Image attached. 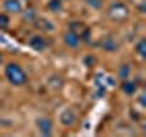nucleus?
I'll list each match as a JSON object with an SVG mask.
<instances>
[{"mask_svg":"<svg viewBox=\"0 0 146 137\" xmlns=\"http://www.w3.org/2000/svg\"><path fill=\"white\" fill-rule=\"evenodd\" d=\"M106 15L110 20L113 22H124L128 17H130V9L124 2H121V0H115V2H111L106 9Z\"/></svg>","mask_w":146,"mask_h":137,"instance_id":"1","label":"nucleus"},{"mask_svg":"<svg viewBox=\"0 0 146 137\" xmlns=\"http://www.w3.org/2000/svg\"><path fill=\"white\" fill-rule=\"evenodd\" d=\"M46 7H48L51 13H60L62 7H64V2H62V0H48Z\"/></svg>","mask_w":146,"mask_h":137,"instance_id":"12","label":"nucleus"},{"mask_svg":"<svg viewBox=\"0 0 146 137\" xmlns=\"http://www.w3.org/2000/svg\"><path fill=\"white\" fill-rule=\"evenodd\" d=\"M130 75H131V68L128 66V64H122L121 70L117 71V77L122 80V79H130Z\"/></svg>","mask_w":146,"mask_h":137,"instance_id":"14","label":"nucleus"},{"mask_svg":"<svg viewBox=\"0 0 146 137\" xmlns=\"http://www.w3.org/2000/svg\"><path fill=\"white\" fill-rule=\"evenodd\" d=\"M2 7H4V13H20L22 0H4Z\"/></svg>","mask_w":146,"mask_h":137,"instance_id":"7","label":"nucleus"},{"mask_svg":"<svg viewBox=\"0 0 146 137\" xmlns=\"http://www.w3.org/2000/svg\"><path fill=\"white\" fill-rule=\"evenodd\" d=\"M139 13H144V4H139Z\"/></svg>","mask_w":146,"mask_h":137,"instance_id":"19","label":"nucleus"},{"mask_svg":"<svg viewBox=\"0 0 146 137\" xmlns=\"http://www.w3.org/2000/svg\"><path fill=\"white\" fill-rule=\"evenodd\" d=\"M135 51H137V55H139L141 59H144V55H146V40L144 39H141L139 42L135 44Z\"/></svg>","mask_w":146,"mask_h":137,"instance_id":"15","label":"nucleus"},{"mask_svg":"<svg viewBox=\"0 0 146 137\" xmlns=\"http://www.w3.org/2000/svg\"><path fill=\"white\" fill-rule=\"evenodd\" d=\"M86 4H88L90 7H93V9H100L102 7V0H84Z\"/></svg>","mask_w":146,"mask_h":137,"instance_id":"17","label":"nucleus"},{"mask_svg":"<svg viewBox=\"0 0 146 137\" xmlns=\"http://www.w3.org/2000/svg\"><path fill=\"white\" fill-rule=\"evenodd\" d=\"M104 93H106V88L102 86V88H99V90H97V93H95V97H97V99H100V97H102Z\"/></svg>","mask_w":146,"mask_h":137,"instance_id":"18","label":"nucleus"},{"mask_svg":"<svg viewBox=\"0 0 146 137\" xmlns=\"http://www.w3.org/2000/svg\"><path fill=\"white\" fill-rule=\"evenodd\" d=\"M100 48H102L104 51H108V53H113V51L119 49V42H117L115 37L108 35V37H104V39L100 40Z\"/></svg>","mask_w":146,"mask_h":137,"instance_id":"6","label":"nucleus"},{"mask_svg":"<svg viewBox=\"0 0 146 137\" xmlns=\"http://www.w3.org/2000/svg\"><path fill=\"white\" fill-rule=\"evenodd\" d=\"M4 62V57H2V53H0V64H2Z\"/></svg>","mask_w":146,"mask_h":137,"instance_id":"20","label":"nucleus"},{"mask_svg":"<svg viewBox=\"0 0 146 137\" xmlns=\"http://www.w3.org/2000/svg\"><path fill=\"white\" fill-rule=\"evenodd\" d=\"M6 77H7V80L15 86H24L27 82L26 71L22 70L20 64H15V62H9L6 66Z\"/></svg>","mask_w":146,"mask_h":137,"instance_id":"2","label":"nucleus"},{"mask_svg":"<svg viewBox=\"0 0 146 137\" xmlns=\"http://www.w3.org/2000/svg\"><path fill=\"white\" fill-rule=\"evenodd\" d=\"M22 20L24 22H29V24H33V22L36 20V9L33 7V6H29V7H22Z\"/></svg>","mask_w":146,"mask_h":137,"instance_id":"11","label":"nucleus"},{"mask_svg":"<svg viewBox=\"0 0 146 137\" xmlns=\"http://www.w3.org/2000/svg\"><path fill=\"white\" fill-rule=\"evenodd\" d=\"M58 121H60V124L62 126H66V128H70V126H73L77 122V113L73 112V110H64V112L60 113V117H58Z\"/></svg>","mask_w":146,"mask_h":137,"instance_id":"5","label":"nucleus"},{"mask_svg":"<svg viewBox=\"0 0 146 137\" xmlns=\"http://www.w3.org/2000/svg\"><path fill=\"white\" fill-rule=\"evenodd\" d=\"M86 26L84 22H80V20H75V22H70V26H68V31H73V33H77V35H80L82 31L86 29Z\"/></svg>","mask_w":146,"mask_h":137,"instance_id":"13","label":"nucleus"},{"mask_svg":"<svg viewBox=\"0 0 146 137\" xmlns=\"http://www.w3.org/2000/svg\"><path fill=\"white\" fill-rule=\"evenodd\" d=\"M36 128L40 135H51L53 134V121L49 117H38L36 119Z\"/></svg>","mask_w":146,"mask_h":137,"instance_id":"3","label":"nucleus"},{"mask_svg":"<svg viewBox=\"0 0 146 137\" xmlns=\"http://www.w3.org/2000/svg\"><path fill=\"white\" fill-rule=\"evenodd\" d=\"M27 44H29V48L36 49V51H44V49L49 46V42L46 40L44 35H33V37L29 39V42H27Z\"/></svg>","mask_w":146,"mask_h":137,"instance_id":"4","label":"nucleus"},{"mask_svg":"<svg viewBox=\"0 0 146 137\" xmlns=\"http://www.w3.org/2000/svg\"><path fill=\"white\" fill-rule=\"evenodd\" d=\"M62 2H68V0H62Z\"/></svg>","mask_w":146,"mask_h":137,"instance_id":"21","label":"nucleus"},{"mask_svg":"<svg viewBox=\"0 0 146 137\" xmlns=\"http://www.w3.org/2000/svg\"><path fill=\"white\" fill-rule=\"evenodd\" d=\"M64 44H66L68 48H71V49H77L82 42H80V39H79L77 33H73V31H66V35H64Z\"/></svg>","mask_w":146,"mask_h":137,"instance_id":"8","label":"nucleus"},{"mask_svg":"<svg viewBox=\"0 0 146 137\" xmlns=\"http://www.w3.org/2000/svg\"><path fill=\"white\" fill-rule=\"evenodd\" d=\"M33 24L38 27L40 31H46V33H51V31L55 29V24L51 20H48V18H38V17H36V20L33 22Z\"/></svg>","mask_w":146,"mask_h":137,"instance_id":"10","label":"nucleus"},{"mask_svg":"<svg viewBox=\"0 0 146 137\" xmlns=\"http://www.w3.org/2000/svg\"><path fill=\"white\" fill-rule=\"evenodd\" d=\"M7 26H9V17H7V13H0V27H2V29H6Z\"/></svg>","mask_w":146,"mask_h":137,"instance_id":"16","label":"nucleus"},{"mask_svg":"<svg viewBox=\"0 0 146 137\" xmlns=\"http://www.w3.org/2000/svg\"><path fill=\"white\" fill-rule=\"evenodd\" d=\"M137 88H139V82H137V80H131V79H122V82H121V90L124 91L126 95H135Z\"/></svg>","mask_w":146,"mask_h":137,"instance_id":"9","label":"nucleus"}]
</instances>
